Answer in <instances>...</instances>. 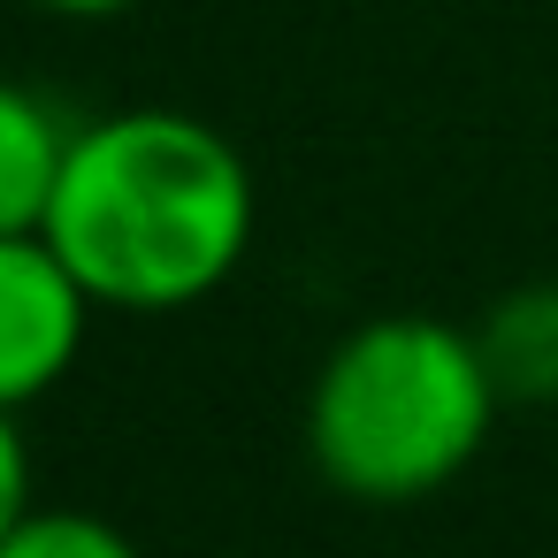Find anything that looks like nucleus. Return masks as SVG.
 Returning <instances> with one entry per match:
<instances>
[{
	"label": "nucleus",
	"instance_id": "obj_6",
	"mask_svg": "<svg viewBox=\"0 0 558 558\" xmlns=\"http://www.w3.org/2000/svg\"><path fill=\"white\" fill-rule=\"evenodd\" d=\"M0 558H146L108 512H85V505H32L9 543H0Z\"/></svg>",
	"mask_w": 558,
	"mask_h": 558
},
{
	"label": "nucleus",
	"instance_id": "obj_5",
	"mask_svg": "<svg viewBox=\"0 0 558 558\" xmlns=\"http://www.w3.org/2000/svg\"><path fill=\"white\" fill-rule=\"evenodd\" d=\"M474 337H482V360L505 405H558V283L505 291L474 322Z\"/></svg>",
	"mask_w": 558,
	"mask_h": 558
},
{
	"label": "nucleus",
	"instance_id": "obj_4",
	"mask_svg": "<svg viewBox=\"0 0 558 558\" xmlns=\"http://www.w3.org/2000/svg\"><path fill=\"white\" fill-rule=\"evenodd\" d=\"M70 138H77V123H62V108L47 93L0 77V238L47 230Z\"/></svg>",
	"mask_w": 558,
	"mask_h": 558
},
{
	"label": "nucleus",
	"instance_id": "obj_3",
	"mask_svg": "<svg viewBox=\"0 0 558 558\" xmlns=\"http://www.w3.org/2000/svg\"><path fill=\"white\" fill-rule=\"evenodd\" d=\"M100 299L47 245V230L0 238V413H32L54 398L93 337Z\"/></svg>",
	"mask_w": 558,
	"mask_h": 558
},
{
	"label": "nucleus",
	"instance_id": "obj_8",
	"mask_svg": "<svg viewBox=\"0 0 558 558\" xmlns=\"http://www.w3.org/2000/svg\"><path fill=\"white\" fill-rule=\"evenodd\" d=\"M32 9H47V16H70V24H100V16H123V9H138V0H32Z\"/></svg>",
	"mask_w": 558,
	"mask_h": 558
},
{
	"label": "nucleus",
	"instance_id": "obj_1",
	"mask_svg": "<svg viewBox=\"0 0 558 558\" xmlns=\"http://www.w3.org/2000/svg\"><path fill=\"white\" fill-rule=\"evenodd\" d=\"M260 192L245 154L177 108H116L77 123L47 245L116 314H177L215 299L253 253Z\"/></svg>",
	"mask_w": 558,
	"mask_h": 558
},
{
	"label": "nucleus",
	"instance_id": "obj_7",
	"mask_svg": "<svg viewBox=\"0 0 558 558\" xmlns=\"http://www.w3.org/2000/svg\"><path fill=\"white\" fill-rule=\"evenodd\" d=\"M24 512H32V451H24L16 413H0V543H9V527Z\"/></svg>",
	"mask_w": 558,
	"mask_h": 558
},
{
	"label": "nucleus",
	"instance_id": "obj_2",
	"mask_svg": "<svg viewBox=\"0 0 558 558\" xmlns=\"http://www.w3.org/2000/svg\"><path fill=\"white\" fill-rule=\"evenodd\" d=\"M497 405L474 329L444 314H375L314 367L306 451L329 489L360 505H413L474 466Z\"/></svg>",
	"mask_w": 558,
	"mask_h": 558
}]
</instances>
